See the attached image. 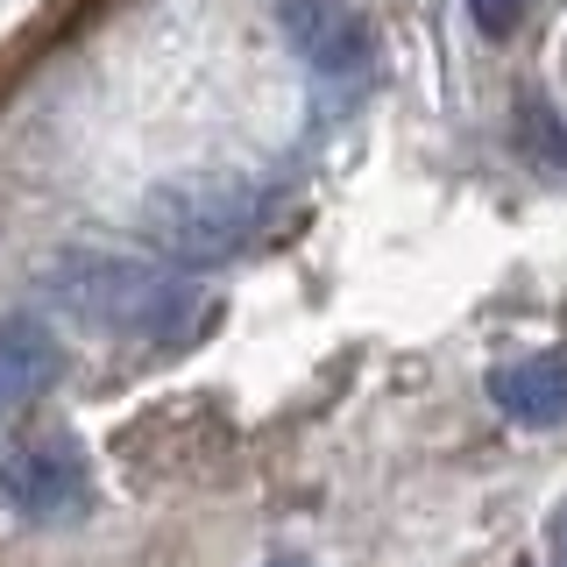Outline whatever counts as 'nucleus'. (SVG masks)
I'll list each match as a JSON object with an SVG mask.
<instances>
[{"mask_svg": "<svg viewBox=\"0 0 567 567\" xmlns=\"http://www.w3.org/2000/svg\"><path fill=\"white\" fill-rule=\"evenodd\" d=\"M50 306H64L71 319H85L93 333L114 341H185L199 327V291L192 277L164 256H114V248H71L43 270Z\"/></svg>", "mask_w": 567, "mask_h": 567, "instance_id": "f257e3e1", "label": "nucleus"}, {"mask_svg": "<svg viewBox=\"0 0 567 567\" xmlns=\"http://www.w3.org/2000/svg\"><path fill=\"white\" fill-rule=\"evenodd\" d=\"M270 220V192L248 177H171L142 199V241L177 270H213L241 256Z\"/></svg>", "mask_w": 567, "mask_h": 567, "instance_id": "f03ea898", "label": "nucleus"}, {"mask_svg": "<svg viewBox=\"0 0 567 567\" xmlns=\"http://www.w3.org/2000/svg\"><path fill=\"white\" fill-rule=\"evenodd\" d=\"M0 496H8L22 518L35 525H71L93 511V461L79 454V440L50 433V440H29L22 454H8V468H0Z\"/></svg>", "mask_w": 567, "mask_h": 567, "instance_id": "7ed1b4c3", "label": "nucleus"}, {"mask_svg": "<svg viewBox=\"0 0 567 567\" xmlns=\"http://www.w3.org/2000/svg\"><path fill=\"white\" fill-rule=\"evenodd\" d=\"M277 22L319 79H354V71L377 58V29H369V14L354 0H284Z\"/></svg>", "mask_w": 567, "mask_h": 567, "instance_id": "20e7f679", "label": "nucleus"}, {"mask_svg": "<svg viewBox=\"0 0 567 567\" xmlns=\"http://www.w3.org/2000/svg\"><path fill=\"white\" fill-rule=\"evenodd\" d=\"M489 404L518 425H567V348H539V354H518V362L489 369Z\"/></svg>", "mask_w": 567, "mask_h": 567, "instance_id": "39448f33", "label": "nucleus"}, {"mask_svg": "<svg viewBox=\"0 0 567 567\" xmlns=\"http://www.w3.org/2000/svg\"><path fill=\"white\" fill-rule=\"evenodd\" d=\"M58 377H64V341L58 333H50L43 319H29V312L0 319V412L43 398Z\"/></svg>", "mask_w": 567, "mask_h": 567, "instance_id": "423d86ee", "label": "nucleus"}, {"mask_svg": "<svg viewBox=\"0 0 567 567\" xmlns=\"http://www.w3.org/2000/svg\"><path fill=\"white\" fill-rule=\"evenodd\" d=\"M532 14V0H468V22L489 35V43H504V35H518Z\"/></svg>", "mask_w": 567, "mask_h": 567, "instance_id": "0eeeda50", "label": "nucleus"}, {"mask_svg": "<svg viewBox=\"0 0 567 567\" xmlns=\"http://www.w3.org/2000/svg\"><path fill=\"white\" fill-rule=\"evenodd\" d=\"M554 560L567 567V511H560V518H554Z\"/></svg>", "mask_w": 567, "mask_h": 567, "instance_id": "6e6552de", "label": "nucleus"}, {"mask_svg": "<svg viewBox=\"0 0 567 567\" xmlns=\"http://www.w3.org/2000/svg\"><path fill=\"white\" fill-rule=\"evenodd\" d=\"M270 567H306V560H270Z\"/></svg>", "mask_w": 567, "mask_h": 567, "instance_id": "1a4fd4ad", "label": "nucleus"}]
</instances>
